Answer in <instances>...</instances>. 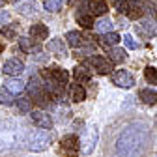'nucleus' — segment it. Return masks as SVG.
<instances>
[{"instance_id": "10", "label": "nucleus", "mask_w": 157, "mask_h": 157, "mask_svg": "<svg viewBox=\"0 0 157 157\" xmlns=\"http://www.w3.org/2000/svg\"><path fill=\"white\" fill-rule=\"evenodd\" d=\"M30 118H32V122L39 129H51L52 127V118L47 112H43V110H32L30 112Z\"/></svg>"}, {"instance_id": "37", "label": "nucleus", "mask_w": 157, "mask_h": 157, "mask_svg": "<svg viewBox=\"0 0 157 157\" xmlns=\"http://www.w3.org/2000/svg\"><path fill=\"white\" fill-rule=\"evenodd\" d=\"M4 6V0H0V8H2Z\"/></svg>"}, {"instance_id": "19", "label": "nucleus", "mask_w": 157, "mask_h": 157, "mask_svg": "<svg viewBox=\"0 0 157 157\" xmlns=\"http://www.w3.org/2000/svg\"><path fill=\"white\" fill-rule=\"evenodd\" d=\"M19 47H21L25 52H34V51H39V45L34 41V39H30V37H25V36H21V37H19Z\"/></svg>"}, {"instance_id": "12", "label": "nucleus", "mask_w": 157, "mask_h": 157, "mask_svg": "<svg viewBox=\"0 0 157 157\" xmlns=\"http://www.w3.org/2000/svg\"><path fill=\"white\" fill-rule=\"evenodd\" d=\"M47 49H49V52H52V54H54V56H58V58H66V56H67L66 43H64V39H60V37L51 39L49 45H47Z\"/></svg>"}, {"instance_id": "13", "label": "nucleus", "mask_w": 157, "mask_h": 157, "mask_svg": "<svg viewBox=\"0 0 157 157\" xmlns=\"http://www.w3.org/2000/svg\"><path fill=\"white\" fill-rule=\"evenodd\" d=\"M30 36H32L34 39H37V41H43V39H47V37H49V28H47V25H43V23L32 25V26H30Z\"/></svg>"}, {"instance_id": "4", "label": "nucleus", "mask_w": 157, "mask_h": 157, "mask_svg": "<svg viewBox=\"0 0 157 157\" xmlns=\"http://www.w3.org/2000/svg\"><path fill=\"white\" fill-rule=\"evenodd\" d=\"M97 139H99V131H97V125H88L82 131V136L78 140V146H81V151L84 155H90L97 144Z\"/></svg>"}, {"instance_id": "15", "label": "nucleus", "mask_w": 157, "mask_h": 157, "mask_svg": "<svg viewBox=\"0 0 157 157\" xmlns=\"http://www.w3.org/2000/svg\"><path fill=\"white\" fill-rule=\"evenodd\" d=\"M73 77H75V82L82 84V82H88L90 78H92V73H90V69H86L84 66H77V67L73 69Z\"/></svg>"}, {"instance_id": "31", "label": "nucleus", "mask_w": 157, "mask_h": 157, "mask_svg": "<svg viewBox=\"0 0 157 157\" xmlns=\"http://www.w3.org/2000/svg\"><path fill=\"white\" fill-rule=\"evenodd\" d=\"M69 118V109L67 107H58V120H67Z\"/></svg>"}, {"instance_id": "29", "label": "nucleus", "mask_w": 157, "mask_h": 157, "mask_svg": "<svg viewBox=\"0 0 157 157\" xmlns=\"http://www.w3.org/2000/svg\"><path fill=\"white\" fill-rule=\"evenodd\" d=\"M142 11H146V13H148V17H153V19L157 17V8H155V4H153V2H146Z\"/></svg>"}, {"instance_id": "22", "label": "nucleus", "mask_w": 157, "mask_h": 157, "mask_svg": "<svg viewBox=\"0 0 157 157\" xmlns=\"http://www.w3.org/2000/svg\"><path fill=\"white\" fill-rule=\"evenodd\" d=\"M139 97L142 99V103H146V105H155V103H157V92H153V90H150V88L140 90V92H139Z\"/></svg>"}, {"instance_id": "3", "label": "nucleus", "mask_w": 157, "mask_h": 157, "mask_svg": "<svg viewBox=\"0 0 157 157\" xmlns=\"http://www.w3.org/2000/svg\"><path fill=\"white\" fill-rule=\"evenodd\" d=\"M19 135H21V129L13 124H10V122L0 125V151H8L13 146H17L21 142V136Z\"/></svg>"}, {"instance_id": "11", "label": "nucleus", "mask_w": 157, "mask_h": 157, "mask_svg": "<svg viewBox=\"0 0 157 157\" xmlns=\"http://www.w3.org/2000/svg\"><path fill=\"white\" fill-rule=\"evenodd\" d=\"M2 71H4L6 75H10V77H19V75L25 71V64H23L21 60H17V58H11V60L4 62Z\"/></svg>"}, {"instance_id": "8", "label": "nucleus", "mask_w": 157, "mask_h": 157, "mask_svg": "<svg viewBox=\"0 0 157 157\" xmlns=\"http://www.w3.org/2000/svg\"><path fill=\"white\" fill-rule=\"evenodd\" d=\"M136 34H139V37H144V39L153 37L155 36V21H153V17L142 19V21L136 25Z\"/></svg>"}, {"instance_id": "2", "label": "nucleus", "mask_w": 157, "mask_h": 157, "mask_svg": "<svg viewBox=\"0 0 157 157\" xmlns=\"http://www.w3.org/2000/svg\"><path fill=\"white\" fill-rule=\"evenodd\" d=\"M52 142V136L47 129H36L26 135L23 144H26V150L30 151H45Z\"/></svg>"}, {"instance_id": "21", "label": "nucleus", "mask_w": 157, "mask_h": 157, "mask_svg": "<svg viewBox=\"0 0 157 157\" xmlns=\"http://www.w3.org/2000/svg\"><path fill=\"white\" fill-rule=\"evenodd\" d=\"M125 51L124 49H118V47H110L109 49V60L112 62V64H120V62H124L125 60Z\"/></svg>"}, {"instance_id": "17", "label": "nucleus", "mask_w": 157, "mask_h": 157, "mask_svg": "<svg viewBox=\"0 0 157 157\" xmlns=\"http://www.w3.org/2000/svg\"><path fill=\"white\" fill-rule=\"evenodd\" d=\"M120 36H118L116 32H105V34H101L99 36V43L103 45V47H114L118 41H120Z\"/></svg>"}, {"instance_id": "32", "label": "nucleus", "mask_w": 157, "mask_h": 157, "mask_svg": "<svg viewBox=\"0 0 157 157\" xmlns=\"http://www.w3.org/2000/svg\"><path fill=\"white\" fill-rule=\"evenodd\" d=\"M142 2H144V0H125V4H127L129 11H131V10H136V8H140ZM129 11H127V13H129Z\"/></svg>"}, {"instance_id": "34", "label": "nucleus", "mask_w": 157, "mask_h": 157, "mask_svg": "<svg viewBox=\"0 0 157 157\" xmlns=\"http://www.w3.org/2000/svg\"><path fill=\"white\" fill-rule=\"evenodd\" d=\"M116 10L120 11V13H127L129 8H127V4H125V0H118V2H116Z\"/></svg>"}, {"instance_id": "26", "label": "nucleus", "mask_w": 157, "mask_h": 157, "mask_svg": "<svg viewBox=\"0 0 157 157\" xmlns=\"http://www.w3.org/2000/svg\"><path fill=\"white\" fill-rule=\"evenodd\" d=\"M144 78H146L150 84H155V86H157V69L151 67V66L146 67V69H144Z\"/></svg>"}, {"instance_id": "36", "label": "nucleus", "mask_w": 157, "mask_h": 157, "mask_svg": "<svg viewBox=\"0 0 157 157\" xmlns=\"http://www.w3.org/2000/svg\"><path fill=\"white\" fill-rule=\"evenodd\" d=\"M2 34H4L6 37H13V36H15V26H13V28H6V30L2 28Z\"/></svg>"}, {"instance_id": "30", "label": "nucleus", "mask_w": 157, "mask_h": 157, "mask_svg": "<svg viewBox=\"0 0 157 157\" xmlns=\"http://www.w3.org/2000/svg\"><path fill=\"white\" fill-rule=\"evenodd\" d=\"M124 43L127 49H139V43L133 39V36H124Z\"/></svg>"}, {"instance_id": "33", "label": "nucleus", "mask_w": 157, "mask_h": 157, "mask_svg": "<svg viewBox=\"0 0 157 157\" xmlns=\"http://www.w3.org/2000/svg\"><path fill=\"white\" fill-rule=\"evenodd\" d=\"M77 49H78V52H81L82 56H86V54H95V45H88V47H84V49L77 47Z\"/></svg>"}, {"instance_id": "24", "label": "nucleus", "mask_w": 157, "mask_h": 157, "mask_svg": "<svg viewBox=\"0 0 157 157\" xmlns=\"http://www.w3.org/2000/svg\"><path fill=\"white\" fill-rule=\"evenodd\" d=\"M77 23L82 28H92L94 26V17L90 13H77Z\"/></svg>"}, {"instance_id": "28", "label": "nucleus", "mask_w": 157, "mask_h": 157, "mask_svg": "<svg viewBox=\"0 0 157 157\" xmlns=\"http://www.w3.org/2000/svg\"><path fill=\"white\" fill-rule=\"evenodd\" d=\"M43 6H45L47 11H58L62 8V0H45Z\"/></svg>"}, {"instance_id": "9", "label": "nucleus", "mask_w": 157, "mask_h": 157, "mask_svg": "<svg viewBox=\"0 0 157 157\" xmlns=\"http://www.w3.org/2000/svg\"><path fill=\"white\" fill-rule=\"evenodd\" d=\"M90 64L94 66V69L99 73V75H109V73H110V69H112V64L109 62V58L99 56V54H92Z\"/></svg>"}, {"instance_id": "20", "label": "nucleus", "mask_w": 157, "mask_h": 157, "mask_svg": "<svg viewBox=\"0 0 157 157\" xmlns=\"http://www.w3.org/2000/svg\"><path fill=\"white\" fill-rule=\"evenodd\" d=\"M82 34L81 32H77V30H71V32H67L66 34V41H67V45L69 47H81V43H82Z\"/></svg>"}, {"instance_id": "14", "label": "nucleus", "mask_w": 157, "mask_h": 157, "mask_svg": "<svg viewBox=\"0 0 157 157\" xmlns=\"http://www.w3.org/2000/svg\"><path fill=\"white\" fill-rule=\"evenodd\" d=\"M69 95H71V101L81 103V101H84V99H86V90H84V86H82V84L75 82V84H71V88H69Z\"/></svg>"}, {"instance_id": "35", "label": "nucleus", "mask_w": 157, "mask_h": 157, "mask_svg": "<svg viewBox=\"0 0 157 157\" xmlns=\"http://www.w3.org/2000/svg\"><path fill=\"white\" fill-rule=\"evenodd\" d=\"M10 21V13L8 11H4V10H0V26H6V23Z\"/></svg>"}, {"instance_id": "25", "label": "nucleus", "mask_w": 157, "mask_h": 157, "mask_svg": "<svg viewBox=\"0 0 157 157\" xmlns=\"http://www.w3.org/2000/svg\"><path fill=\"white\" fill-rule=\"evenodd\" d=\"M95 25V30L99 32V34H105V32H110L112 30V21L109 17H105V19H101V21H97V23H94Z\"/></svg>"}, {"instance_id": "16", "label": "nucleus", "mask_w": 157, "mask_h": 157, "mask_svg": "<svg viewBox=\"0 0 157 157\" xmlns=\"http://www.w3.org/2000/svg\"><path fill=\"white\" fill-rule=\"evenodd\" d=\"M4 88L8 90V92H11V94H21L23 90H25V82L21 81V78H8V81L4 82Z\"/></svg>"}, {"instance_id": "7", "label": "nucleus", "mask_w": 157, "mask_h": 157, "mask_svg": "<svg viewBox=\"0 0 157 157\" xmlns=\"http://www.w3.org/2000/svg\"><path fill=\"white\" fill-rule=\"evenodd\" d=\"M112 82L120 88H131L135 84V77L125 69H118L112 73Z\"/></svg>"}, {"instance_id": "23", "label": "nucleus", "mask_w": 157, "mask_h": 157, "mask_svg": "<svg viewBox=\"0 0 157 157\" xmlns=\"http://www.w3.org/2000/svg\"><path fill=\"white\" fill-rule=\"evenodd\" d=\"M15 105H17V109L21 112H30L32 110V97L30 95H21L15 101Z\"/></svg>"}, {"instance_id": "6", "label": "nucleus", "mask_w": 157, "mask_h": 157, "mask_svg": "<svg viewBox=\"0 0 157 157\" xmlns=\"http://www.w3.org/2000/svg\"><path fill=\"white\" fill-rule=\"evenodd\" d=\"M41 77H43V78H52L54 82L62 84V86H66L67 81H69V73H67L66 69H62V67H49V69H43V71H41Z\"/></svg>"}, {"instance_id": "5", "label": "nucleus", "mask_w": 157, "mask_h": 157, "mask_svg": "<svg viewBox=\"0 0 157 157\" xmlns=\"http://www.w3.org/2000/svg\"><path fill=\"white\" fill-rule=\"evenodd\" d=\"M78 150H81V146H78V139L75 135H67L64 136V139L60 140V151L67 157H77L78 155Z\"/></svg>"}, {"instance_id": "27", "label": "nucleus", "mask_w": 157, "mask_h": 157, "mask_svg": "<svg viewBox=\"0 0 157 157\" xmlns=\"http://www.w3.org/2000/svg\"><path fill=\"white\" fill-rule=\"evenodd\" d=\"M13 99H15V97H13L11 92H8L6 88L0 90V103H2V105H13V103H15Z\"/></svg>"}, {"instance_id": "1", "label": "nucleus", "mask_w": 157, "mask_h": 157, "mask_svg": "<svg viewBox=\"0 0 157 157\" xmlns=\"http://www.w3.org/2000/svg\"><path fill=\"white\" fill-rule=\"evenodd\" d=\"M151 142L150 127L146 124H129L120 131L114 142V151L118 157H142Z\"/></svg>"}, {"instance_id": "18", "label": "nucleus", "mask_w": 157, "mask_h": 157, "mask_svg": "<svg viewBox=\"0 0 157 157\" xmlns=\"http://www.w3.org/2000/svg\"><path fill=\"white\" fill-rule=\"evenodd\" d=\"M88 8H90V11L94 15H105L109 11V4L105 2V0H94V2L88 4Z\"/></svg>"}]
</instances>
